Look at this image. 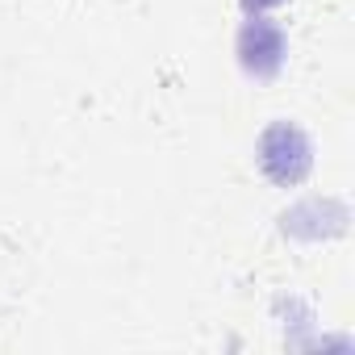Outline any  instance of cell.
Masks as SVG:
<instances>
[{
    "instance_id": "1",
    "label": "cell",
    "mask_w": 355,
    "mask_h": 355,
    "mask_svg": "<svg viewBox=\"0 0 355 355\" xmlns=\"http://www.w3.org/2000/svg\"><path fill=\"white\" fill-rule=\"evenodd\" d=\"M259 163L276 184H297L309 171V146L293 125H272L259 142Z\"/></svg>"
},
{
    "instance_id": "2",
    "label": "cell",
    "mask_w": 355,
    "mask_h": 355,
    "mask_svg": "<svg viewBox=\"0 0 355 355\" xmlns=\"http://www.w3.org/2000/svg\"><path fill=\"white\" fill-rule=\"evenodd\" d=\"M239 55H243V63H247L251 71L268 76V71L280 67L284 38H280V30H272L268 21H247V30H243V38H239Z\"/></svg>"
}]
</instances>
